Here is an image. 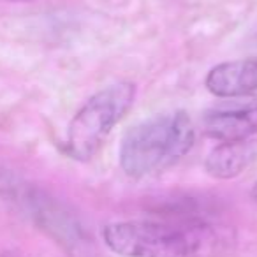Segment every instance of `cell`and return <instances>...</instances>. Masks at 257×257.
I'll use <instances>...</instances> for the list:
<instances>
[{"label": "cell", "instance_id": "6da1fadb", "mask_svg": "<svg viewBox=\"0 0 257 257\" xmlns=\"http://www.w3.org/2000/svg\"><path fill=\"white\" fill-rule=\"evenodd\" d=\"M102 238L123 257H210L231 241L222 227L187 211L164 220L114 222Z\"/></svg>", "mask_w": 257, "mask_h": 257}, {"label": "cell", "instance_id": "7a4b0ae2", "mask_svg": "<svg viewBox=\"0 0 257 257\" xmlns=\"http://www.w3.org/2000/svg\"><path fill=\"white\" fill-rule=\"evenodd\" d=\"M194 143L196 131L185 111L155 114L125 133L118 154L120 168L133 178H143L178 162Z\"/></svg>", "mask_w": 257, "mask_h": 257}, {"label": "cell", "instance_id": "3957f363", "mask_svg": "<svg viewBox=\"0 0 257 257\" xmlns=\"http://www.w3.org/2000/svg\"><path fill=\"white\" fill-rule=\"evenodd\" d=\"M136 97L134 83L120 81L93 93L74 114L67 128L65 152L74 161H90L113 127L133 107Z\"/></svg>", "mask_w": 257, "mask_h": 257}, {"label": "cell", "instance_id": "277c9868", "mask_svg": "<svg viewBox=\"0 0 257 257\" xmlns=\"http://www.w3.org/2000/svg\"><path fill=\"white\" fill-rule=\"evenodd\" d=\"M0 190L9 201L22 208L41 229L67 248H81L86 243L85 231L60 203L46 192L15 178L0 180Z\"/></svg>", "mask_w": 257, "mask_h": 257}, {"label": "cell", "instance_id": "5b68a950", "mask_svg": "<svg viewBox=\"0 0 257 257\" xmlns=\"http://www.w3.org/2000/svg\"><path fill=\"white\" fill-rule=\"evenodd\" d=\"M203 131L218 143L248 141L257 134V97L246 100H231L217 106L203 116Z\"/></svg>", "mask_w": 257, "mask_h": 257}, {"label": "cell", "instance_id": "8992f818", "mask_svg": "<svg viewBox=\"0 0 257 257\" xmlns=\"http://www.w3.org/2000/svg\"><path fill=\"white\" fill-rule=\"evenodd\" d=\"M206 88L222 99L252 95L257 92V57L215 65L206 76Z\"/></svg>", "mask_w": 257, "mask_h": 257}, {"label": "cell", "instance_id": "52a82bcc", "mask_svg": "<svg viewBox=\"0 0 257 257\" xmlns=\"http://www.w3.org/2000/svg\"><path fill=\"white\" fill-rule=\"evenodd\" d=\"M257 155V145L252 141H236V143H220L210 152L204 168L213 178L229 180L236 178L248 168Z\"/></svg>", "mask_w": 257, "mask_h": 257}, {"label": "cell", "instance_id": "ba28073f", "mask_svg": "<svg viewBox=\"0 0 257 257\" xmlns=\"http://www.w3.org/2000/svg\"><path fill=\"white\" fill-rule=\"evenodd\" d=\"M252 197H253V201L257 203V183L253 185V189H252Z\"/></svg>", "mask_w": 257, "mask_h": 257}, {"label": "cell", "instance_id": "9c48e42d", "mask_svg": "<svg viewBox=\"0 0 257 257\" xmlns=\"http://www.w3.org/2000/svg\"><path fill=\"white\" fill-rule=\"evenodd\" d=\"M11 2H32V0H11Z\"/></svg>", "mask_w": 257, "mask_h": 257}]
</instances>
